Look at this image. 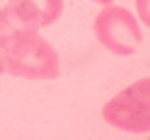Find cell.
Masks as SVG:
<instances>
[{"label":"cell","instance_id":"6da1fadb","mask_svg":"<svg viewBox=\"0 0 150 140\" xmlns=\"http://www.w3.org/2000/svg\"><path fill=\"white\" fill-rule=\"evenodd\" d=\"M5 72L20 80H56L61 61L56 49L39 32H7L0 36Z\"/></svg>","mask_w":150,"mask_h":140},{"label":"cell","instance_id":"7a4b0ae2","mask_svg":"<svg viewBox=\"0 0 150 140\" xmlns=\"http://www.w3.org/2000/svg\"><path fill=\"white\" fill-rule=\"evenodd\" d=\"M92 29H95V36L102 44V49H107L114 56H121V58L133 56L143 46V24L131 10L114 3L102 5V10L92 22Z\"/></svg>","mask_w":150,"mask_h":140},{"label":"cell","instance_id":"3957f363","mask_svg":"<svg viewBox=\"0 0 150 140\" xmlns=\"http://www.w3.org/2000/svg\"><path fill=\"white\" fill-rule=\"evenodd\" d=\"M102 118L111 128L126 133H148L150 130V77H140L133 85L116 92L104 106Z\"/></svg>","mask_w":150,"mask_h":140},{"label":"cell","instance_id":"277c9868","mask_svg":"<svg viewBox=\"0 0 150 140\" xmlns=\"http://www.w3.org/2000/svg\"><path fill=\"white\" fill-rule=\"evenodd\" d=\"M65 0H7L0 7L15 32H41L61 20Z\"/></svg>","mask_w":150,"mask_h":140},{"label":"cell","instance_id":"5b68a950","mask_svg":"<svg viewBox=\"0 0 150 140\" xmlns=\"http://www.w3.org/2000/svg\"><path fill=\"white\" fill-rule=\"evenodd\" d=\"M138 17V22L140 24H145V29L150 27V0H136V12Z\"/></svg>","mask_w":150,"mask_h":140},{"label":"cell","instance_id":"8992f818","mask_svg":"<svg viewBox=\"0 0 150 140\" xmlns=\"http://www.w3.org/2000/svg\"><path fill=\"white\" fill-rule=\"evenodd\" d=\"M5 72V58H3V49H0V75Z\"/></svg>","mask_w":150,"mask_h":140},{"label":"cell","instance_id":"52a82bcc","mask_svg":"<svg viewBox=\"0 0 150 140\" xmlns=\"http://www.w3.org/2000/svg\"><path fill=\"white\" fill-rule=\"evenodd\" d=\"M90 3H97V5H109V3H114V0H90Z\"/></svg>","mask_w":150,"mask_h":140}]
</instances>
